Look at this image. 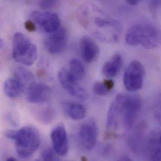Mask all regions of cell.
<instances>
[{"instance_id": "obj_23", "label": "cell", "mask_w": 161, "mask_h": 161, "mask_svg": "<svg viewBox=\"0 0 161 161\" xmlns=\"http://www.w3.org/2000/svg\"><path fill=\"white\" fill-rule=\"evenodd\" d=\"M25 28L30 32H33L35 31H36L37 27L36 26V25L35 24V23L31 19V20H27L25 23Z\"/></svg>"}, {"instance_id": "obj_26", "label": "cell", "mask_w": 161, "mask_h": 161, "mask_svg": "<svg viewBox=\"0 0 161 161\" xmlns=\"http://www.w3.org/2000/svg\"><path fill=\"white\" fill-rule=\"evenodd\" d=\"M117 161H134L133 160H132L130 158H128V157H125V156H124V157H122V158H120L119 160Z\"/></svg>"}, {"instance_id": "obj_15", "label": "cell", "mask_w": 161, "mask_h": 161, "mask_svg": "<svg viewBox=\"0 0 161 161\" xmlns=\"http://www.w3.org/2000/svg\"><path fill=\"white\" fill-rule=\"evenodd\" d=\"M147 149L152 161H161V130H155L151 133Z\"/></svg>"}, {"instance_id": "obj_25", "label": "cell", "mask_w": 161, "mask_h": 161, "mask_svg": "<svg viewBox=\"0 0 161 161\" xmlns=\"http://www.w3.org/2000/svg\"><path fill=\"white\" fill-rule=\"evenodd\" d=\"M140 1H138V0H127V3L128 4H129L130 5H137Z\"/></svg>"}, {"instance_id": "obj_27", "label": "cell", "mask_w": 161, "mask_h": 161, "mask_svg": "<svg viewBox=\"0 0 161 161\" xmlns=\"http://www.w3.org/2000/svg\"><path fill=\"white\" fill-rule=\"evenodd\" d=\"M6 161H17L14 158H8L7 160Z\"/></svg>"}, {"instance_id": "obj_16", "label": "cell", "mask_w": 161, "mask_h": 161, "mask_svg": "<svg viewBox=\"0 0 161 161\" xmlns=\"http://www.w3.org/2000/svg\"><path fill=\"white\" fill-rule=\"evenodd\" d=\"M123 65L122 56L116 54L103 65L102 69V74L107 78L111 79L117 76Z\"/></svg>"}, {"instance_id": "obj_6", "label": "cell", "mask_w": 161, "mask_h": 161, "mask_svg": "<svg viewBox=\"0 0 161 161\" xmlns=\"http://www.w3.org/2000/svg\"><path fill=\"white\" fill-rule=\"evenodd\" d=\"M145 69L143 65L137 60L132 62L124 74V84L125 88L130 92L140 90L144 84Z\"/></svg>"}, {"instance_id": "obj_7", "label": "cell", "mask_w": 161, "mask_h": 161, "mask_svg": "<svg viewBox=\"0 0 161 161\" xmlns=\"http://www.w3.org/2000/svg\"><path fill=\"white\" fill-rule=\"evenodd\" d=\"M31 18L36 27L45 33L50 34L60 28V19L54 13L48 11H36L31 13Z\"/></svg>"}, {"instance_id": "obj_24", "label": "cell", "mask_w": 161, "mask_h": 161, "mask_svg": "<svg viewBox=\"0 0 161 161\" xmlns=\"http://www.w3.org/2000/svg\"><path fill=\"white\" fill-rule=\"evenodd\" d=\"M155 116L156 119L161 124V102L156 106L155 110Z\"/></svg>"}, {"instance_id": "obj_5", "label": "cell", "mask_w": 161, "mask_h": 161, "mask_svg": "<svg viewBox=\"0 0 161 161\" xmlns=\"http://www.w3.org/2000/svg\"><path fill=\"white\" fill-rule=\"evenodd\" d=\"M13 57L23 65L31 66L38 56L36 46L22 33H16L13 38Z\"/></svg>"}, {"instance_id": "obj_17", "label": "cell", "mask_w": 161, "mask_h": 161, "mask_svg": "<svg viewBox=\"0 0 161 161\" xmlns=\"http://www.w3.org/2000/svg\"><path fill=\"white\" fill-rule=\"evenodd\" d=\"M64 112L70 119L79 120L83 119L86 114L85 107L77 102H67L64 105Z\"/></svg>"}, {"instance_id": "obj_1", "label": "cell", "mask_w": 161, "mask_h": 161, "mask_svg": "<svg viewBox=\"0 0 161 161\" xmlns=\"http://www.w3.org/2000/svg\"><path fill=\"white\" fill-rule=\"evenodd\" d=\"M142 107L139 97L127 94L117 95L111 103L107 117V127L115 132L129 129L134 124Z\"/></svg>"}, {"instance_id": "obj_20", "label": "cell", "mask_w": 161, "mask_h": 161, "mask_svg": "<svg viewBox=\"0 0 161 161\" xmlns=\"http://www.w3.org/2000/svg\"><path fill=\"white\" fill-rule=\"evenodd\" d=\"M14 75L19 77L20 79H21L25 82L30 81L33 80V74L24 68L21 67V68L17 69L14 72Z\"/></svg>"}, {"instance_id": "obj_14", "label": "cell", "mask_w": 161, "mask_h": 161, "mask_svg": "<svg viewBox=\"0 0 161 161\" xmlns=\"http://www.w3.org/2000/svg\"><path fill=\"white\" fill-rule=\"evenodd\" d=\"M25 81L16 75L4 81L3 91L5 95L11 98L19 96L25 90Z\"/></svg>"}, {"instance_id": "obj_10", "label": "cell", "mask_w": 161, "mask_h": 161, "mask_svg": "<svg viewBox=\"0 0 161 161\" xmlns=\"http://www.w3.org/2000/svg\"><path fill=\"white\" fill-rule=\"evenodd\" d=\"M50 96V88L42 82L32 81L26 90V100L31 103H45L49 100Z\"/></svg>"}, {"instance_id": "obj_11", "label": "cell", "mask_w": 161, "mask_h": 161, "mask_svg": "<svg viewBox=\"0 0 161 161\" xmlns=\"http://www.w3.org/2000/svg\"><path fill=\"white\" fill-rule=\"evenodd\" d=\"M67 42V31L65 28H60L47 37L45 41V47L50 54H58L65 49Z\"/></svg>"}, {"instance_id": "obj_9", "label": "cell", "mask_w": 161, "mask_h": 161, "mask_svg": "<svg viewBox=\"0 0 161 161\" xmlns=\"http://www.w3.org/2000/svg\"><path fill=\"white\" fill-rule=\"evenodd\" d=\"M58 77L63 88L70 94L80 100H84L88 98V94L87 92L81 86L78 81L70 75L69 71L66 70H60Z\"/></svg>"}, {"instance_id": "obj_21", "label": "cell", "mask_w": 161, "mask_h": 161, "mask_svg": "<svg viewBox=\"0 0 161 161\" xmlns=\"http://www.w3.org/2000/svg\"><path fill=\"white\" fill-rule=\"evenodd\" d=\"M42 161H60L58 155L53 149H47L42 154Z\"/></svg>"}, {"instance_id": "obj_8", "label": "cell", "mask_w": 161, "mask_h": 161, "mask_svg": "<svg viewBox=\"0 0 161 161\" xmlns=\"http://www.w3.org/2000/svg\"><path fill=\"white\" fill-rule=\"evenodd\" d=\"M98 129L95 120L90 119L83 123L78 133L79 141L83 148L87 151L92 150L97 143Z\"/></svg>"}, {"instance_id": "obj_22", "label": "cell", "mask_w": 161, "mask_h": 161, "mask_svg": "<svg viewBox=\"0 0 161 161\" xmlns=\"http://www.w3.org/2000/svg\"><path fill=\"white\" fill-rule=\"evenodd\" d=\"M58 3L57 1H50V0H48V1H40L39 3V5L40 7L41 8H42L43 9H44L45 11L51 9L53 7H55Z\"/></svg>"}, {"instance_id": "obj_13", "label": "cell", "mask_w": 161, "mask_h": 161, "mask_svg": "<svg viewBox=\"0 0 161 161\" xmlns=\"http://www.w3.org/2000/svg\"><path fill=\"white\" fill-rule=\"evenodd\" d=\"M80 46L81 57L86 63L90 64L97 60L100 50L92 38L87 36H83L80 40Z\"/></svg>"}, {"instance_id": "obj_2", "label": "cell", "mask_w": 161, "mask_h": 161, "mask_svg": "<svg viewBox=\"0 0 161 161\" xmlns=\"http://www.w3.org/2000/svg\"><path fill=\"white\" fill-rule=\"evenodd\" d=\"M80 18L82 25L101 41L115 43L119 40L121 31L120 24L97 8L83 7Z\"/></svg>"}, {"instance_id": "obj_4", "label": "cell", "mask_w": 161, "mask_h": 161, "mask_svg": "<svg viewBox=\"0 0 161 161\" xmlns=\"http://www.w3.org/2000/svg\"><path fill=\"white\" fill-rule=\"evenodd\" d=\"M125 42L129 45H141L147 49H154L161 46V31L151 24H137L128 30Z\"/></svg>"}, {"instance_id": "obj_19", "label": "cell", "mask_w": 161, "mask_h": 161, "mask_svg": "<svg viewBox=\"0 0 161 161\" xmlns=\"http://www.w3.org/2000/svg\"><path fill=\"white\" fill-rule=\"evenodd\" d=\"M93 90L95 94L100 96L106 95L110 92V90L107 87L103 81L102 82L96 81L93 85Z\"/></svg>"}, {"instance_id": "obj_3", "label": "cell", "mask_w": 161, "mask_h": 161, "mask_svg": "<svg viewBox=\"0 0 161 161\" xmlns=\"http://www.w3.org/2000/svg\"><path fill=\"white\" fill-rule=\"evenodd\" d=\"M6 136L14 141L17 154L23 159L33 154L40 144L39 131L32 125L25 126L17 130H8Z\"/></svg>"}, {"instance_id": "obj_12", "label": "cell", "mask_w": 161, "mask_h": 161, "mask_svg": "<svg viewBox=\"0 0 161 161\" xmlns=\"http://www.w3.org/2000/svg\"><path fill=\"white\" fill-rule=\"evenodd\" d=\"M51 140L53 149L58 156H64L69 151V142L67 130L62 125H57L52 131Z\"/></svg>"}, {"instance_id": "obj_28", "label": "cell", "mask_w": 161, "mask_h": 161, "mask_svg": "<svg viewBox=\"0 0 161 161\" xmlns=\"http://www.w3.org/2000/svg\"></svg>"}, {"instance_id": "obj_18", "label": "cell", "mask_w": 161, "mask_h": 161, "mask_svg": "<svg viewBox=\"0 0 161 161\" xmlns=\"http://www.w3.org/2000/svg\"><path fill=\"white\" fill-rule=\"evenodd\" d=\"M69 73L77 80H81L85 74V68L80 60L76 58L72 59L69 64Z\"/></svg>"}]
</instances>
